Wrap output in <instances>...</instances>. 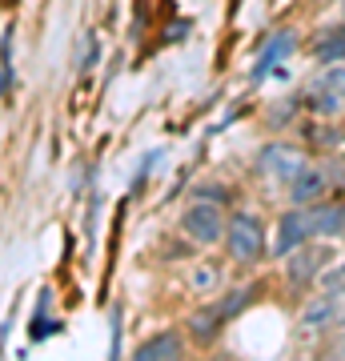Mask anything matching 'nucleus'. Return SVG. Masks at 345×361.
Instances as JSON below:
<instances>
[{"label":"nucleus","instance_id":"f257e3e1","mask_svg":"<svg viewBox=\"0 0 345 361\" xmlns=\"http://www.w3.org/2000/svg\"><path fill=\"white\" fill-rule=\"evenodd\" d=\"M345 325V285H325V293H317L301 310V329L305 334H325Z\"/></svg>","mask_w":345,"mask_h":361},{"label":"nucleus","instance_id":"f03ea898","mask_svg":"<svg viewBox=\"0 0 345 361\" xmlns=\"http://www.w3.org/2000/svg\"><path fill=\"white\" fill-rule=\"evenodd\" d=\"M181 229H185V237H193L197 245H213V241H221L225 237V213H221L217 205H209V201H197V205L185 209V217H181Z\"/></svg>","mask_w":345,"mask_h":361},{"label":"nucleus","instance_id":"7ed1b4c3","mask_svg":"<svg viewBox=\"0 0 345 361\" xmlns=\"http://www.w3.org/2000/svg\"><path fill=\"white\" fill-rule=\"evenodd\" d=\"M301 169H305V153L293 149V145H265L257 153V173L269 180H289L293 185V177Z\"/></svg>","mask_w":345,"mask_h":361},{"label":"nucleus","instance_id":"20e7f679","mask_svg":"<svg viewBox=\"0 0 345 361\" xmlns=\"http://www.w3.org/2000/svg\"><path fill=\"white\" fill-rule=\"evenodd\" d=\"M229 253L237 261H245V265H253V261H261V253H265V237H261V221L249 217V213H237V217L229 221Z\"/></svg>","mask_w":345,"mask_h":361},{"label":"nucleus","instance_id":"39448f33","mask_svg":"<svg viewBox=\"0 0 345 361\" xmlns=\"http://www.w3.org/2000/svg\"><path fill=\"white\" fill-rule=\"evenodd\" d=\"M325 261H329V249L325 245H297L293 261L285 265V273H289V281L293 285H309L321 269H325Z\"/></svg>","mask_w":345,"mask_h":361},{"label":"nucleus","instance_id":"423d86ee","mask_svg":"<svg viewBox=\"0 0 345 361\" xmlns=\"http://www.w3.org/2000/svg\"><path fill=\"white\" fill-rule=\"evenodd\" d=\"M309 237H313V233H309V225H305V209H293V213H285L282 217V225H277V257H289V253H293L297 245H305Z\"/></svg>","mask_w":345,"mask_h":361},{"label":"nucleus","instance_id":"0eeeda50","mask_svg":"<svg viewBox=\"0 0 345 361\" xmlns=\"http://www.w3.org/2000/svg\"><path fill=\"white\" fill-rule=\"evenodd\" d=\"M305 209V225L313 237H337L341 233V205H329V201H309Z\"/></svg>","mask_w":345,"mask_h":361},{"label":"nucleus","instance_id":"6e6552de","mask_svg":"<svg viewBox=\"0 0 345 361\" xmlns=\"http://www.w3.org/2000/svg\"><path fill=\"white\" fill-rule=\"evenodd\" d=\"M325 189H329V173H325V169L305 165L293 177V205H309V201H317V197H325Z\"/></svg>","mask_w":345,"mask_h":361},{"label":"nucleus","instance_id":"1a4fd4ad","mask_svg":"<svg viewBox=\"0 0 345 361\" xmlns=\"http://www.w3.org/2000/svg\"><path fill=\"white\" fill-rule=\"evenodd\" d=\"M293 49H297V37H293V32H273V37H269V44H265V52L257 56L253 80H265V77H269V68L277 65L282 56H289Z\"/></svg>","mask_w":345,"mask_h":361},{"label":"nucleus","instance_id":"9d476101","mask_svg":"<svg viewBox=\"0 0 345 361\" xmlns=\"http://www.w3.org/2000/svg\"><path fill=\"white\" fill-rule=\"evenodd\" d=\"M137 361H161V357H181V337L177 334H157L149 337L145 345H137V353H133Z\"/></svg>","mask_w":345,"mask_h":361},{"label":"nucleus","instance_id":"9b49d317","mask_svg":"<svg viewBox=\"0 0 345 361\" xmlns=\"http://www.w3.org/2000/svg\"><path fill=\"white\" fill-rule=\"evenodd\" d=\"M225 322H229V317L221 313V305H209V310L193 313L189 329H193V337H197V341H213V337H217V329H221Z\"/></svg>","mask_w":345,"mask_h":361},{"label":"nucleus","instance_id":"f8f14e48","mask_svg":"<svg viewBox=\"0 0 345 361\" xmlns=\"http://www.w3.org/2000/svg\"><path fill=\"white\" fill-rule=\"evenodd\" d=\"M313 56L333 65V61H345V28H333V32H321V40L313 44Z\"/></svg>","mask_w":345,"mask_h":361},{"label":"nucleus","instance_id":"ddd939ff","mask_svg":"<svg viewBox=\"0 0 345 361\" xmlns=\"http://www.w3.org/2000/svg\"><path fill=\"white\" fill-rule=\"evenodd\" d=\"M305 101H309V109H313L317 116H337L341 113V104H345V97H337V92L325 89V85H313Z\"/></svg>","mask_w":345,"mask_h":361},{"label":"nucleus","instance_id":"4468645a","mask_svg":"<svg viewBox=\"0 0 345 361\" xmlns=\"http://www.w3.org/2000/svg\"><path fill=\"white\" fill-rule=\"evenodd\" d=\"M13 92V32H4L0 40V97Z\"/></svg>","mask_w":345,"mask_h":361},{"label":"nucleus","instance_id":"2eb2a0df","mask_svg":"<svg viewBox=\"0 0 345 361\" xmlns=\"http://www.w3.org/2000/svg\"><path fill=\"white\" fill-rule=\"evenodd\" d=\"M44 310H49V293L40 297V313L32 317V325H28V337H32V341H44V337H52L56 329H61V322H49Z\"/></svg>","mask_w":345,"mask_h":361},{"label":"nucleus","instance_id":"dca6fc26","mask_svg":"<svg viewBox=\"0 0 345 361\" xmlns=\"http://www.w3.org/2000/svg\"><path fill=\"white\" fill-rule=\"evenodd\" d=\"M325 285H345V261H341V265H333V269L325 273Z\"/></svg>","mask_w":345,"mask_h":361},{"label":"nucleus","instance_id":"f3484780","mask_svg":"<svg viewBox=\"0 0 345 361\" xmlns=\"http://www.w3.org/2000/svg\"><path fill=\"white\" fill-rule=\"evenodd\" d=\"M309 137H313L317 145H333V141H337V133H333V129H313Z\"/></svg>","mask_w":345,"mask_h":361},{"label":"nucleus","instance_id":"a211bd4d","mask_svg":"<svg viewBox=\"0 0 345 361\" xmlns=\"http://www.w3.org/2000/svg\"><path fill=\"white\" fill-rule=\"evenodd\" d=\"M121 353V313L113 317V357Z\"/></svg>","mask_w":345,"mask_h":361},{"label":"nucleus","instance_id":"6ab92c4d","mask_svg":"<svg viewBox=\"0 0 345 361\" xmlns=\"http://www.w3.org/2000/svg\"><path fill=\"white\" fill-rule=\"evenodd\" d=\"M337 357H345V337H341V345H337Z\"/></svg>","mask_w":345,"mask_h":361},{"label":"nucleus","instance_id":"aec40b11","mask_svg":"<svg viewBox=\"0 0 345 361\" xmlns=\"http://www.w3.org/2000/svg\"><path fill=\"white\" fill-rule=\"evenodd\" d=\"M341 233H345V205H341Z\"/></svg>","mask_w":345,"mask_h":361}]
</instances>
